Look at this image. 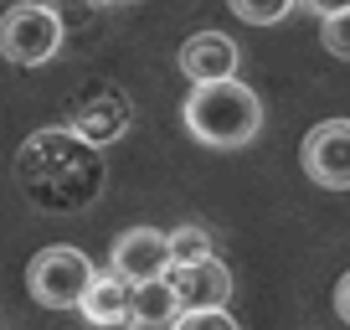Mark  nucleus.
Segmentation results:
<instances>
[{
  "label": "nucleus",
  "mask_w": 350,
  "mask_h": 330,
  "mask_svg": "<svg viewBox=\"0 0 350 330\" xmlns=\"http://www.w3.org/2000/svg\"><path fill=\"white\" fill-rule=\"evenodd\" d=\"M109 268L119 279H129V284L160 279L165 268H170V242H165L160 227H129V232H119V242L109 248Z\"/></svg>",
  "instance_id": "0eeeda50"
},
{
  "label": "nucleus",
  "mask_w": 350,
  "mask_h": 330,
  "mask_svg": "<svg viewBox=\"0 0 350 330\" xmlns=\"http://www.w3.org/2000/svg\"><path fill=\"white\" fill-rule=\"evenodd\" d=\"M129 124H134V99L119 83H93V88H83L72 99V109H67V129H72L77 140L98 144V150L119 144L124 134H129Z\"/></svg>",
  "instance_id": "39448f33"
},
{
  "label": "nucleus",
  "mask_w": 350,
  "mask_h": 330,
  "mask_svg": "<svg viewBox=\"0 0 350 330\" xmlns=\"http://www.w3.org/2000/svg\"><path fill=\"white\" fill-rule=\"evenodd\" d=\"M304 11H314V16H335V11H345L350 0H299Z\"/></svg>",
  "instance_id": "f3484780"
},
{
  "label": "nucleus",
  "mask_w": 350,
  "mask_h": 330,
  "mask_svg": "<svg viewBox=\"0 0 350 330\" xmlns=\"http://www.w3.org/2000/svg\"><path fill=\"white\" fill-rule=\"evenodd\" d=\"M62 52V16L42 0H21L0 16V57L16 67H42Z\"/></svg>",
  "instance_id": "7ed1b4c3"
},
{
  "label": "nucleus",
  "mask_w": 350,
  "mask_h": 330,
  "mask_svg": "<svg viewBox=\"0 0 350 330\" xmlns=\"http://www.w3.org/2000/svg\"><path fill=\"white\" fill-rule=\"evenodd\" d=\"M180 119H186V129L196 134L201 144H211V150H242V144H252L258 129H262V103H258V93H252L247 83L217 77V83H196V88H191Z\"/></svg>",
  "instance_id": "f03ea898"
},
{
  "label": "nucleus",
  "mask_w": 350,
  "mask_h": 330,
  "mask_svg": "<svg viewBox=\"0 0 350 330\" xmlns=\"http://www.w3.org/2000/svg\"><path fill=\"white\" fill-rule=\"evenodd\" d=\"M304 176L325 191H350V119H325L299 144Z\"/></svg>",
  "instance_id": "423d86ee"
},
{
  "label": "nucleus",
  "mask_w": 350,
  "mask_h": 330,
  "mask_svg": "<svg viewBox=\"0 0 350 330\" xmlns=\"http://www.w3.org/2000/svg\"><path fill=\"white\" fill-rule=\"evenodd\" d=\"M175 67L191 83H217V77H237V42L227 31H196L191 42H180Z\"/></svg>",
  "instance_id": "1a4fd4ad"
},
{
  "label": "nucleus",
  "mask_w": 350,
  "mask_h": 330,
  "mask_svg": "<svg viewBox=\"0 0 350 330\" xmlns=\"http://www.w3.org/2000/svg\"><path fill=\"white\" fill-rule=\"evenodd\" d=\"M335 315H340V320L350 325V274H345V279L335 284Z\"/></svg>",
  "instance_id": "dca6fc26"
},
{
  "label": "nucleus",
  "mask_w": 350,
  "mask_h": 330,
  "mask_svg": "<svg viewBox=\"0 0 350 330\" xmlns=\"http://www.w3.org/2000/svg\"><path fill=\"white\" fill-rule=\"evenodd\" d=\"M227 5H232V16L247 21V26H278L299 0H227Z\"/></svg>",
  "instance_id": "ddd939ff"
},
{
  "label": "nucleus",
  "mask_w": 350,
  "mask_h": 330,
  "mask_svg": "<svg viewBox=\"0 0 350 330\" xmlns=\"http://www.w3.org/2000/svg\"><path fill=\"white\" fill-rule=\"evenodd\" d=\"M16 181L36 212H88L109 186V165L98 144L77 140L67 124L26 134L16 150Z\"/></svg>",
  "instance_id": "f257e3e1"
},
{
  "label": "nucleus",
  "mask_w": 350,
  "mask_h": 330,
  "mask_svg": "<svg viewBox=\"0 0 350 330\" xmlns=\"http://www.w3.org/2000/svg\"><path fill=\"white\" fill-rule=\"evenodd\" d=\"M175 325L180 330H237V320H232L227 305H196V309H180Z\"/></svg>",
  "instance_id": "4468645a"
},
{
  "label": "nucleus",
  "mask_w": 350,
  "mask_h": 330,
  "mask_svg": "<svg viewBox=\"0 0 350 330\" xmlns=\"http://www.w3.org/2000/svg\"><path fill=\"white\" fill-rule=\"evenodd\" d=\"M93 274H98V268L88 264L83 248L52 242V248H42V253L31 258L26 289H31V299L46 305V309H77V299H83V289L93 284Z\"/></svg>",
  "instance_id": "20e7f679"
},
{
  "label": "nucleus",
  "mask_w": 350,
  "mask_h": 330,
  "mask_svg": "<svg viewBox=\"0 0 350 330\" xmlns=\"http://www.w3.org/2000/svg\"><path fill=\"white\" fill-rule=\"evenodd\" d=\"M77 309L93 325H129V279H119L113 268L109 274H93V284L83 289Z\"/></svg>",
  "instance_id": "9d476101"
},
{
  "label": "nucleus",
  "mask_w": 350,
  "mask_h": 330,
  "mask_svg": "<svg viewBox=\"0 0 350 330\" xmlns=\"http://www.w3.org/2000/svg\"><path fill=\"white\" fill-rule=\"evenodd\" d=\"M319 42H325V52L350 62V5L335 11V16H319Z\"/></svg>",
  "instance_id": "2eb2a0df"
},
{
  "label": "nucleus",
  "mask_w": 350,
  "mask_h": 330,
  "mask_svg": "<svg viewBox=\"0 0 350 330\" xmlns=\"http://www.w3.org/2000/svg\"><path fill=\"white\" fill-rule=\"evenodd\" d=\"M175 315H180V299L165 284V274L129 284V325H175Z\"/></svg>",
  "instance_id": "9b49d317"
},
{
  "label": "nucleus",
  "mask_w": 350,
  "mask_h": 330,
  "mask_svg": "<svg viewBox=\"0 0 350 330\" xmlns=\"http://www.w3.org/2000/svg\"><path fill=\"white\" fill-rule=\"evenodd\" d=\"M165 284L175 289L180 309H196V305H227L232 299V274L217 253L211 258H191V264H170L165 268Z\"/></svg>",
  "instance_id": "6e6552de"
},
{
  "label": "nucleus",
  "mask_w": 350,
  "mask_h": 330,
  "mask_svg": "<svg viewBox=\"0 0 350 330\" xmlns=\"http://www.w3.org/2000/svg\"><path fill=\"white\" fill-rule=\"evenodd\" d=\"M165 242H170V264H191V258H211V232L196 227V222H186V227L165 232Z\"/></svg>",
  "instance_id": "f8f14e48"
}]
</instances>
